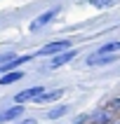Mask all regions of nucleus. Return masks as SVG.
I'll use <instances>...</instances> for the list:
<instances>
[{"label": "nucleus", "instance_id": "39448f33", "mask_svg": "<svg viewBox=\"0 0 120 124\" xmlns=\"http://www.w3.org/2000/svg\"><path fill=\"white\" fill-rule=\"evenodd\" d=\"M56 14H59V9H49V12H42L40 16H38V19L33 21V23H31V31H38V28H42V26H47L49 21L54 19Z\"/></svg>", "mask_w": 120, "mask_h": 124}, {"label": "nucleus", "instance_id": "f8f14e48", "mask_svg": "<svg viewBox=\"0 0 120 124\" xmlns=\"http://www.w3.org/2000/svg\"><path fill=\"white\" fill-rule=\"evenodd\" d=\"M66 105H56V108H52V110L47 112V119H56V117H61V115H66Z\"/></svg>", "mask_w": 120, "mask_h": 124}, {"label": "nucleus", "instance_id": "1a4fd4ad", "mask_svg": "<svg viewBox=\"0 0 120 124\" xmlns=\"http://www.w3.org/2000/svg\"><path fill=\"white\" fill-rule=\"evenodd\" d=\"M21 77H24L21 70H12V73H7V75H0V84H2V87H5V84H14V82H19Z\"/></svg>", "mask_w": 120, "mask_h": 124}, {"label": "nucleus", "instance_id": "ddd939ff", "mask_svg": "<svg viewBox=\"0 0 120 124\" xmlns=\"http://www.w3.org/2000/svg\"><path fill=\"white\" fill-rule=\"evenodd\" d=\"M92 5H97V7H113L118 0H90Z\"/></svg>", "mask_w": 120, "mask_h": 124}, {"label": "nucleus", "instance_id": "423d86ee", "mask_svg": "<svg viewBox=\"0 0 120 124\" xmlns=\"http://www.w3.org/2000/svg\"><path fill=\"white\" fill-rule=\"evenodd\" d=\"M24 112V105H12V108H7V110L0 112V124L2 122H12V119H17Z\"/></svg>", "mask_w": 120, "mask_h": 124}, {"label": "nucleus", "instance_id": "20e7f679", "mask_svg": "<svg viewBox=\"0 0 120 124\" xmlns=\"http://www.w3.org/2000/svg\"><path fill=\"white\" fill-rule=\"evenodd\" d=\"M75 49H68V52H61V54H56L52 61H49V68H59V66H64V63H68V61H73L75 59Z\"/></svg>", "mask_w": 120, "mask_h": 124}, {"label": "nucleus", "instance_id": "dca6fc26", "mask_svg": "<svg viewBox=\"0 0 120 124\" xmlns=\"http://www.w3.org/2000/svg\"><path fill=\"white\" fill-rule=\"evenodd\" d=\"M111 124H120V119H113V122H111Z\"/></svg>", "mask_w": 120, "mask_h": 124}, {"label": "nucleus", "instance_id": "2eb2a0df", "mask_svg": "<svg viewBox=\"0 0 120 124\" xmlns=\"http://www.w3.org/2000/svg\"><path fill=\"white\" fill-rule=\"evenodd\" d=\"M19 124H35V119H24V122H19Z\"/></svg>", "mask_w": 120, "mask_h": 124}, {"label": "nucleus", "instance_id": "9b49d317", "mask_svg": "<svg viewBox=\"0 0 120 124\" xmlns=\"http://www.w3.org/2000/svg\"><path fill=\"white\" fill-rule=\"evenodd\" d=\"M64 91L61 89H54V91H45L40 98H38V103H49V101H56V98H61Z\"/></svg>", "mask_w": 120, "mask_h": 124}, {"label": "nucleus", "instance_id": "6e6552de", "mask_svg": "<svg viewBox=\"0 0 120 124\" xmlns=\"http://www.w3.org/2000/svg\"><path fill=\"white\" fill-rule=\"evenodd\" d=\"M28 59H31V56H14L12 61H7V63H2V66H0V73H2V75H7V73H12L17 66H21L24 61H28Z\"/></svg>", "mask_w": 120, "mask_h": 124}, {"label": "nucleus", "instance_id": "0eeeda50", "mask_svg": "<svg viewBox=\"0 0 120 124\" xmlns=\"http://www.w3.org/2000/svg\"><path fill=\"white\" fill-rule=\"evenodd\" d=\"M118 61V54H108V56H99V54H92L87 59V66H106V63H113Z\"/></svg>", "mask_w": 120, "mask_h": 124}, {"label": "nucleus", "instance_id": "9d476101", "mask_svg": "<svg viewBox=\"0 0 120 124\" xmlns=\"http://www.w3.org/2000/svg\"><path fill=\"white\" fill-rule=\"evenodd\" d=\"M113 52H120V40H118V42H106L104 47L97 49L99 56H108V54H113Z\"/></svg>", "mask_w": 120, "mask_h": 124}, {"label": "nucleus", "instance_id": "4468645a", "mask_svg": "<svg viewBox=\"0 0 120 124\" xmlns=\"http://www.w3.org/2000/svg\"><path fill=\"white\" fill-rule=\"evenodd\" d=\"M108 108H111L113 112H115V110L120 112V96H118V98H113V101H111V105H108Z\"/></svg>", "mask_w": 120, "mask_h": 124}, {"label": "nucleus", "instance_id": "f257e3e1", "mask_svg": "<svg viewBox=\"0 0 120 124\" xmlns=\"http://www.w3.org/2000/svg\"><path fill=\"white\" fill-rule=\"evenodd\" d=\"M71 49V42L68 40H56V42H49L45 47L38 49V54L40 56H49V54H61V52H68Z\"/></svg>", "mask_w": 120, "mask_h": 124}, {"label": "nucleus", "instance_id": "f03ea898", "mask_svg": "<svg viewBox=\"0 0 120 124\" xmlns=\"http://www.w3.org/2000/svg\"><path fill=\"white\" fill-rule=\"evenodd\" d=\"M42 94H45V89H42V87H31V89H24V91H19L14 101H17V105H21V103H28V101H35V103H38V98H40Z\"/></svg>", "mask_w": 120, "mask_h": 124}, {"label": "nucleus", "instance_id": "7ed1b4c3", "mask_svg": "<svg viewBox=\"0 0 120 124\" xmlns=\"http://www.w3.org/2000/svg\"><path fill=\"white\" fill-rule=\"evenodd\" d=\"M113 119H115L113 110H111V108H104V110H97V112H94V115L90 117V122L92 124H111Z\"/></svg>", "mask_w": 120, "mask_h": 124}]
</instances>
